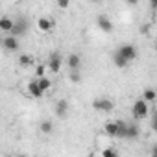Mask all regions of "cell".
<instances>
[{
    "instance_id": "6da1fadb",
    "label": "cell",
    "mask_w": 157,
    "mask_h": 157,
    "mask_svg": "<svg viewBox=\"0 0 157 157\" xmlns=\"http://www.w3.org/2000/svg\"><path fill=\"white\" fill-rule=\"evenodd\" d=\"M135 57H137V48H135V44L126 43V44H120V46L115 50V54H113V63H115V67L124 68V67H128V63H131Z\"/></svg>"
},
{
    "instance_id": "7a4b0ae2",
    "label": "cell",
    "mask_w": 157,
    "mask_h": 157,
    "mask_svg": "<svg viewBox=\"0 0 157 157\" xmlns=\"http://www.w3.org/2000/svg\"><path fill=\"white\" fill-rule=\"evenodd\" d=\"M113 107H115V104L109 98H96L93 102V109L102 111V113H109V111H113Z\"/></svg>"
},
{
    "instance_id": "3957f363",
    "label": "cell",
    "mask_w": 157,
    "mask_h": 157,
    "mask_svg": "<svg viewBox=\"0 0 157 157\" xmlns=\"http://www.w3.org/2000/svg\"><path fill=\"white\" fill-rule=\"evenodd\" d=\"M146 115H148V104L142 98L135 100V104H133V117L139 120V118H144Z\"/></svg>"
},
{
    "instance_id": "277c9868",
    "label": "cell",
    "mask_w": 157,
    "mask_h": 157,
    "mask_svg": "<svg viewBox=\"0 0 157 157\" xmlns=\"http://www.w3.org/2000/svg\"><path fill=\"white\" fill-rule=\"evenodd\" d=\"M61 63H63V59H61V54H59V52H52V54L48 56V68H50L54 74H57V72L61 70Z\"/></svg>"
},
{
    "instance_id": "5b68a950",
    "label": "cell",
    "mask_w": 157,
    "mask_h": 157,
    "mask_svg": "<svg viewBox=\"0 0 157 157\" xmlns=\"http://www.w3.org/2000/svg\"><path fill=\"white\" fill-rule=\"evenodd\" d=\"M26 32H28V22H26L24 19H19V21L13 22V28H11L10 35H11V37H19V35H24Z\"/></svg>"
},
{
    "instance_id": "8992f818",
    "label": "cell",
    "mask_w": 157,
    "mask_h": 157,
    "mask_svg": "<svg viewBox=\"0 0 157 157\" xmlns=\"http://www.w3.org/2000/svg\"><path fill=\"white\" fill-rule=\"evenodd\" d=\"M37 26H39V30H41V32L48 33V32H52V30H54V26H56V21H54V19H50V17H39V21H37Z\"/></svg>"
},
{
    "instance_id": "52a82bcc",
    "label": "cell",
    "mask_w": 157,
    "mask_h": 157,
    "mask_svg": "<svg viewBox=\"0 0 157 157\" xmlns=\"http://www.w3.org/2000/svg\"><path fill=\"white\" fill-rule=\"evenodd\" d=\"M96 24H98V28H100L102 32H111V30H113V22L107 19V15H98Z\"/></svg>"
},
{
    "instance_id": "ba28073f",
    "label": "cell",
    "mask_w": 157,
    "mask_h": 157,
    "mask_svg": "<svg viewBox=\"0 0 157 157\" xmlns=\"http://www.w3.org/2000/svg\"><path fill=\"white\" fill-rule=\"evenodd\" d=\"M67 63H68L70 70H78V68L82 67V56L80 54H70L68 59H67Z\"/></svg>"
},
{
    "instance_id": "9c48e42d",
    "label": "cell",
    "mask_w": 157,
    "mask_h": 157,
    "mask_svg": "<svg viewBox=\"0 0 157 157\" xmlns=\"http://www.w3.org/2000/svg\"><path fill=\"white\" fill-rule=\"evenodd\" d=\"M139 133H140V129H139V126H137V124H128L122 139H137V137H139Z\"/></svg>"
},
{
    "instance_id": "30bf717a",
    "label": "cell",
    "mask_w": 157,
    "mask_h": 157,
    "mask_svg": "<svg viewBox=\"0 0 157 157\" xmlns=\"http://www.w3.org/2000/svg\"><path fill=\"white\" fill-rule=\"evenodd\" d=\"M2 44H4V48H6V50H11V52H13V50H17V48H19V39H17V37L8 35V37L2 41Z\"/></svg>"
},
{
    "instance_id": "8fae6325",
    "label": "cell",
    "mask_w": 157,
    "mask_h": 157,
    "mask_svg": "<svg viewBox=\"0 0 157 157\" xmlns=\"http://www.w3.org/2000/svg\"><path fill=\"white\" fill-rule=\"evenodd\" d=\"M28 93H30V96H33V98H43V94H44V93L39 89V85H37L35 80L28 83Z\"/></svg>"
},
{
    "instance_id": "7c38bea8",
    "label": "cell",
    "mask_w": 157,
    "mask_h": 157,
    "mask_svg": "<svg viewBox=\"0 0 157 157\" xmlns=\"http://www.w3.org/2000/svg\"><path fill=\"white\" fill-rule=\"evenodd\" d=\"M67 113H68V102H67V100H59V102L56 104V115H57L59 118H63Z\"/></svg>"
},
{
    "instance_id": "4fadbf2b",
    "label": "cell",
    "mask_w": 157,
    "mask_h": 157,
    "mask_svg": "<svg viewBox=\"0 0 157 157\" xmlns=\"http://www.w3.org/2000/svg\"><path fill=\"white\" fill-rule=\"evenodd\" d=\"M104 131H105V135H109V137H118V126H117V120H115V122H105Z\"/></svg>"
},
{
    "instance_id": "5bb4252c",
    "label": "cell",
    "mask_w": 157,
    "mask_h": 157,
    "mask_svg": "<svg viewBox=\"0 0 157 157\" xmlns=\"http://www.w3.org/2000/svg\"><path fill=\"white\" fill-rule=\"evenodd\" d=\"M13 22L15 21H11L10 17H2V19H0V30H2V32H11V28H13Z\"/></svg>"
},
{
    "instance_id": "9a60e30c",
    "label": "cell",
    "mask_w": 157,
    "mask_h": 157,
    "mask_svg": "<svg viewBox=\"0 0 157 157\" xmlns=\"http://www.w3.org/2000/svg\"><path fill=\"white\" fill-rule=\"evenodd\" d=\"M37 82V85H39V89L43 91V93H46V91H50V87H52V80H48V78L44 76V78H39V80H35Z\"/></svg>"
},
{
    "instance_id": "2e32d148",
    "label": "cell",
    "mask_w": 157,
    "mask_h": 157,
    "mask_svg": "<svg viewBox=\"0 0 157 157\" xmlns=\"http://www.w3.org/2000/svg\"><path fill=\"white\" fill-rule=\"evenodd\" d=\"M155 98H157V94H155V91H153V89H146V91H144V94H142V100H144L146 104L155 102Z\"/></svg>"
},
{
    "instance_id": "e0dca14e",
    "label": "cell",
    "mask_w": 157,
    "mask_h": 157,
    "mask_svg": "<svg viewBox=\"0 0 157 157\" xmlns=\"http://www.w3.org/2000/svg\"><path fill=\"white\" fill-rule=\"evenodd\" d=\"M39 129H41V133H52V129H54V124L50 122V120H41V124H39Z\"/></svg>"
},
{
    "instance_id": "ac0fdd59",
    "label": "cell",
    "mask_w": 157,
    "mask_h": 157,
    "mask_svg": "<svg viewBox=\"0 0 157 157\" xmlns=\"http://www.w3.org/2000/svg\"><path fill=\"white\" fill-rule=\"evenodd\" d=\"M32 63H33V57H32L30 54H22V56L19 57V65H21V67H30Z\"/></svg>"
},
{
    "instance_id": "d6986e66",
    "label": "cell",
    "mask_w": 157,
    "mask_h": 157,
    "mask_svg": "<svg viewBox=\"0 0 157 157\" xmlns=\"http://www.w3.org/2000/svg\"><path fill=\"white\" fill-rule=\"evenodd\" d=\"M102 157H120V155H118V151L113 150V148H104V150H102Z\"/></svg>"
},
{
    "instance_id": "ffe728a7",
    "label": "cell",
    "mask_w": 157,
    "mask_h": 157,
    "mask_svg": "<svg viewBox=\"0 0 157 157\" xmlns=\"http://www.w3.org/2000/svg\"><path fill=\"white\" fill-rule=\"evenodd\" d=\"M68 78H70L72 83H80V82H82V76H80V72H78V70H72V72L68 74Z\"/></svg>"
},
{
    "instance_id": "44dd1931",
    "label": "cell",
    "mask_w": 157,
    "mask_h": 157,
    "mask_svg": "<svg viewBox=\"0 0 157 157\" xmlns=\"http://www.w3.org/2000/svg\"><path fill=\"white\" fill-rule=\"evenodd\" d=\"M117 126H118V137L122 139V137H124V131H126L128 122H124V120H117Z\"/></svg>"
},
{
    "instance_id": "7402d4cb",
    "label": "cell",
    "mask_w": 157,
    "mask_h": 157,
    "mask_svg": "<svg viewBox=\"0 0 157 157\" xmlns=\"http://www.w3.org/2000/svg\"><path fill=\"white\" fill-rule=\"evenodd\" d=\"M44 72H46V67H44V65H37V68H35L37 80H39V78H44Z\"/></svg>"
},
{
    "instance_id": "603a6c76",
    "label": "cell",
    "mask_w": 157,
    "mask_h": 157,
    "mask_svg": "<svg viewBox=\"0 0 157 157\" xmlns=\"http://www.w3.org/2000/svg\"><path fill=\"white\" fill-rule=\"evenodd\" d=\"M57 6L61 10H65V8H68V2H67V0H61V2H57Z\"/></svg>"
},
{
    "instance_id": "cb8c5ba5",
    "label": "cell",
    "mask_w": 157,
    "mask_h": 157,
    "mask_svg": "<svg viewBox=\"0 0 157 157\" xmlns=\"http://www.w3.org/2000/svg\"><path fill=\"white\" fill-rule=\"evenodd\" d=\"M148 30H150V24H144V26L140 28V33H148Z\"/></svg>"
},
{
    "instance_id": "d4e9b609",
    "label": "cell",
    "mask_w": 157,
    "mask_h": 157,
    "mask_svg": "<svg viewBox=\"0 0 157 157\" xmlns=\"http://www.w3.org/2000/svg\"><path fill=\"white\" fill-rule=\"evenodd\" d=\"M151 157H157V146L151 148Z\"/></svg>"
},
{
    "instance_id": "484cf974",
    "label": "cell",
    "mask_w": 157,
    "mask_h": 157,
    "mask_svg": "<svg viewBox=\"0 0 157 157\" xmlns=\"http://www.w3.org/2000/svg\"><path fill=\"white\" fill-rule=\"evenodd\" d=\"M151 128H153V129H155V128H157V117H155V118H153V120H151Z\"/></svg>"
}]
</instances>
